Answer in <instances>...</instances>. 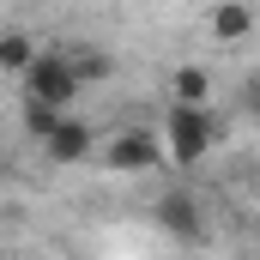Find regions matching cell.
Masks as SVG:
<instances>
[{
	"instance_id": "cell-1",
	"label": "cell",
	"mask_w": 260,
	"mask_h": 260,
	"mask_svg": "<svg viewBox=\"0 0 260 260\" xmlns=\"http://www.w3.org/2000/svg\"><path fill=\"white\" fill-rule=\"evenodd\" d=\"M18 79H24V97H30V103H55V109H67V103L79 97V85H85L67 49H43Z\"/></svg>"
},
{
	"instance_id": "cell-2",
	"label": "cell",
	"mask_w": 260,
	"mask_h": 260,
	"mask_svg": "<svg viewBox=\"0 0 260 260\" xmlns=\"http://www.w3.org/2000/svg\"><path fill=\"white\" fill-rule=\"evenodd\" d=\"M212 139H218V121H212V109L170 103V115H164V145H170V157H176L182 170H194L200 157L212 151Z\"/></svg>"
},
{
	"instance_id": "cell-3",
	"label": "cell",
	"mask_w": 260,
	"mask_h": 260,
	"mask_svg": "<svg viewBox=\"0 0 260 260\" xmlns=\"http://www.w3.org/2000/svg\"><path fill=\"white\" fill-rule=\"evenodd\" d=\"M157 157H164V139H157L151 127H121L109 145H103V164H109V170H121V176H139V170H151Z\"/></svg>"
},
{
	"instance_id": "cell-4",
	"label": "cell",
	"mask_w": 260,
	"mask_h": 260,
	"mask_svg": "<svg viewBox=\"0 0 260 260\" xmlns=\"http://www.w3.org/2000/svg\"><path fill=\"white\" fill-rule=\"evenodd\" d=\"M151 218H157V230H170L176 242H200V236H206V212H200V200L188 194V188H170V194H157Z\"/></svg>"
},
{
	"instance_id": "cell-5",
	"label": "cell",
	"mask_w": 260,
	"mask_h": 260,
	"mask_svg": "<svg viewBox=\"0 0 260 260\" xmlns=\"http://www.w3.org/2000/svg\"><path fill=\"white\" fill-rule=\"evenodd\" d=\"M91 145H97V133H91V121H79V115H61V127L43 139L49 164H85V157H91Z\"/></svg>"
},
{
	"instance_id": "cell-6",
	"label": "cell",
	"mask_w": 260,
	"mask_h": 260,
	"mask_svg": "<svg viewBox=\"0 0 260 260\" xmlns=\"http://www.w3.org/2000/svg\"><path fill=\"white\" fill-rule=\"evenodd\" d=\"M248 30H254V6L248 0H218L212 6V37L218 43H242Z\"/></svg>"
},
{
	"instance_id": "cell-7",
	"label": "cell",
	"mask_w": 260,
	"mask_h": 260,
	"mask_svg": "<svg viewBox=\"0 0 260 260\" xmlns=\"http://www.w3.org/2000/svg\"><path fill=\"white\" fill-rule=\"evenodd\" d=\"M170 103L206 109V103H212V73H206V67H176V73H170Z\"/></svg>"
},
{
	"instance_id": "cell-8",
	"label": "cell",
	"mask_w": 260,
	"mask_h": 260,
	"mask_svg": "<svg viewBox=\"0 0 260 260\" xmlns=\"http://www.w3.org/2000/svg\"><path fill=\"white\" fill-rule=\"evenodd\" d=\"M37 55H43V49H37L24 30H6V37H0V67H6V73H24Z\"/></svg>"
},
{
	"instance_id": "cell-9",
	"label": "cell",
	"mask_w": 260,
	"mask_h": 260,
	"mask_svg": "<svg viewBox=\"0 0 260 260\" xmlns=\"http://www.w3.org/2000/svg\"><path fill=\"white\" fill-rule=\"evenodd\" d=\"M61 115H67V109H55V103H30V97H24V133H30L37 145L61 127Z\"/></svg>"
},
{
	"instance_id": "cell-10",
	"label": "cell",
	"mask_w": 260,
	"mask_h": 260,
	"mask_svg": "<svg viewBox=\"0 0 260 260\" xmlns=\"http://www.w3.org/2000/svg\"><path fill=\"white\" fill-rule=\"evenodd\" d=\"M73 67H79V79H109V55H97V49H67Z\"/></svg>"
},
{
	"instance_id": "cell-11",
	"label": "cell",
	"mask_w": 260,
	"mask_h": 260,
	"mask_svg": "<svg viewBox=\"0 0 260 260\" xmlns=\"http://www.w3.org/2000/svg\"><path fill=\"white\" fill-rule=\"evenodd\" d=\"M242 103H248V109H254V115H260V73H254V79H248V85H242Z\"/></svg>"
}]
</instances>
